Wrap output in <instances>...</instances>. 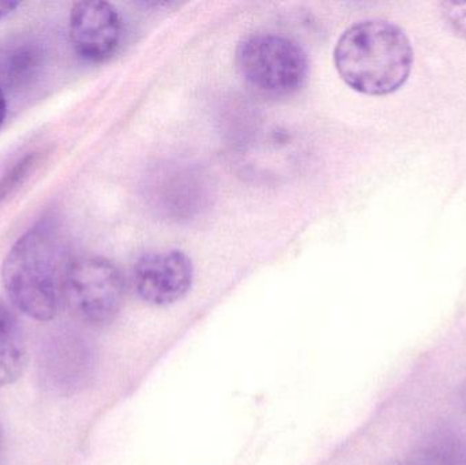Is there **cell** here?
I'll return each instance as SVG.
<instances>
[{"instance_id": "6da1fadb", "label": "cell", "mask_w": 466, "mask_h": 465, "mask_svg": "<svg viewBox=\"0 0 466 465\" xmlns=\"http://www.w3.org/2000/svg\"><path fill=\"white\" fill-rule=\"evenodd\" d=\"M67 269L56 224L40 221L8 251L2 267L3 286L21 313L49 321L59 311Z\"/></svg>"}, {"instance_id": "7a4b0ae2", "label": "cell", "mask_w": 466, "mask_h": 465, "mask_svg": "<svg viewBox=\"0 0 466 465\" xmlns=\"http://www.w3.org/2000/svg\"><path fill=\"white\" fill-rule=\"evenodd\" d=\"M334 65L356 92L383 96L410 78L413 48L407 33L393 22L369 19L348 27L334 48Z\"/></svg>"}, {"instance_id": "3957f363", "label": "cell", "mask_w": 466, "mask_h": 465, "mask_svg": "<svg viewBox=\"0 0 466 465\" xmlns=\"http://www.w3.org/2000/svg\"><path fill=\"white\" fill-rule=\"evenodd\" d=\"M236 63L244 79L268 95L298 92L309 74V60L301 46L271 33L244 38L236 51Z\"/></svg>"}, {"instance_id": "277c9868", "label": "cell", "mask_w": 466, "mask_h": 465, "mask_svg": "<svg viewBox=\"0 0 466 465\" xmlns=\"http://www.w3.org/2000/svg\"><path fill=\"white\" fill-rule=\"evenodd\" d=\"M65 295L85 321L106 325L119 314L125 281L108 259L84 257L68 265Z\"/></svg>"}, {"instance_id": "5b68a950", "label": "cell", "mask_w": 466, "mask_h": 465, "mask_svg": "<svg viewBox=\"0 0 466 465\" xmlns=\"http://www.w3.org/2000/svg\"><path fill=\"white\" fill-rule=\"evenodd\" d=\"M133 280L137 294L145 302L172 305L183 299L193 286V262L180 250L145 254L134 267Z\"/></svg>"}, {"instance_id": "8992f818", "label": "cell", "mask_w": 466, "mask_h": 465, "mask_svg": "<svg viewBox=\"0 0 466 465\" xmlns=\"http://www.w3.org/2000/svg\"><path fill=\"white\" fill-rule=\"evenodd\" d=\"M122 35V18L111 3L78 2L71 8V43L82 59L106 62L116 54Z\"/></svg>"}, {"instance_id": "52a82bcc", "label": "cell", "mask_w": 466, "mask_h": 465, "mask_svg": "<svg viewBox=\"0 0 466 465\" xmlns=\"http://www.w3.org/2000/svg\"><path fill=\"white\" fill-rule=\"evenodd\" d=\"M26 344L15 314L0 300V387L13 384L26 366Z\"/></svg>"}, {"instance_id": "ba28073f", "label": "cell", "mask_w": 466, "mask_h": 465, "mask_svg": "<svg viewBox=\"0 0 466 465\" xmlns=\"http://www.w3.org/2000/svg\"><path fill=\"white\" fill-rule=\"evenodd\" d=\"M44 54L35 44H22L8 54L5 62V78L11 86L29 85L40 74Z\"/></svg>"}, {"instance_id": "9c48e42d", "label": "cell", "mask_w": 466, "mask_h": 465, "mask_svg": "<svg viewBox=\"0 0 466 465\" xmlns=\"http://www.w3.org/2000/svg\"><path fill=\"white\" fill-rule=\"evenodd\" d=\"M37 163L38 156L32 153V155L25 156L24 158L16 161L11 168H8L2 175V177H0V205L5 199L10 198L26 182L27 177H30Z\"/></svg>"}, {"instance_id": "30bf717a", "label": "cell", "mask_w": 466, "mask_h": 465, "mask_svg": "<svg viewBox=\"0 0 466 465\" xmlns=\"http://www.w3.org/2000/svg\"><path fill=\"white\" fill-rule=\"evenodd\" d=\"M441 13L457 35L466 38V3H441Z\"/></svg>"}, {"instance_id": "8fae6325", "label": "cell", "mask_w": 466, "mask_h": 465, "mask_svg": "<svg viewBox=\"0 0 466 465\" xmlns=\"http://www.w3.org/2000/svg\"><path fill=\"white\" fill-rule=\"evenodd\" d=\"M21 5L19 2H0V19L13 14Z\"/></svg>"}, {"instance_id": "7c38bea8", "label": "cell", "mask_w": 466, "mask_h": 465, "mask_svg": "<svg viewBox=\"0 0 466 465\" xmlns=\"http://www.w3.org/2000/svg\"><path fill=\"white\" fill-rule=\"evenodd\" d=\"M5 111H7V106H5V93L0 89V126L3 125V120H5Z\"/></svg>"}, {"instance_id": "4fadbf2b", "label": "cell", "mask_w": 466, "mask_h": 465, "mask_svg": "<svg viewBox=\"0 0 466 465\" xmlns=\"http://www.w3.org/2000/svg\"><path fill=\"white\" fill-rule=\"evenodd\" d=\"M0 444H2V431H0Z\"/></svg>"}]
</instances>
